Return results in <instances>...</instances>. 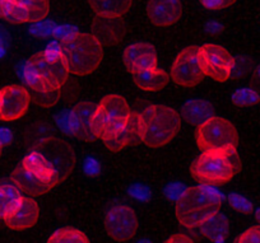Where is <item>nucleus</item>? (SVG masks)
<instances>
[{"label":"nucleus","instance_id":"nucleus-10","mask_svg":"<svg viewBox=\"0 0 260 243\" xmlns=\"http://www.w3.org/2000/svg\"><path fill=\"white\" fill-rule=\"evenodd\" d=\"M198 61L204 75L224 83L231 78L236 61L231 52L214 44L198 47Z\"/></svg>","mask_w":260,"mask_h":243},{"label":"nucleus","instance_id":"nucleus-7","mask_svg":"<svg viewBox=\"0 0 260 243\" xmlns=\"http://www.w3.org/2000/svg\"><path fill=\"white\" fill-rule=\"evenodd\" d=\"M130 114L132 111L124 97L120 94L104 97L92 116L91 126L96 139L106 142L116 136L126 125Z\"/></svg>","mask_w":260,"mask_h":243},{"label":"nucleus","instance_id":"nucleus-11","mask_svg":"<svg viewBox=\"0 0 260 243\" xmlns=\"http://www.w3.org/2000/svg\"><path fill=\"white\" fill-rule=\"evenodd\" d=\"M49 0H4L2 18L9 23H36L49 16Z\"/></svg>","mask_w":260,"mask_h":243},{"label":"nucleus","instance_id":"nucleus-9","mask_svg":"<svg viewBox=\"0 0 260 243\" xmlns=\"http://www.w3.org/2000/svg\"><path fill=\"white\" fill-rule=\"evenodd\" d=\"M35 150L42 155L47 166L56 176L59 184L72 173L76 166V154L73 148L61 139L54 136L46 137L35 148Z\"/></svg>","mask_w":260,"mask_h":243},{"label":"nucleus","instance_id":"nucleus-13","mask_svg":"<svg viewBox=\"0 0 260 243\" xmlns=\"http://www.w3.org/2000/svg\"><path fill=\"white\" fill-rule=\"evenodd\" d=\"M170 78L177 86L186 88L198 86L203 82L204 74L198 61V47L189 46L177 55L172 64Z\"/></svg>","mask_w":260,"mask_h":243},{"label":"nucleus","instance_id":"nucleus-26","mask_svg":"<svg viewBox=\"0 0 260 243\" xmlns=\"http://www.w3.org/2000/svg\"><path fill=\"white\" fill-rule=\"evenodd\" d=\"M47 243H89V239L82 230L65 227L52 233Z\"/></svg>","mask_w":260,"mask_h":243},{"label":"nucleus","instance_id":"nucleus-41","mask_svg":"<svg viewBox=\"0 0 260 243\" xmlns=\"http://www.w3.org/2000/svg\"><path fill=\"white\" fill-rule=\"evenodd\" d=\"M2 148H3V145L0 144V157H2Z\"/></svg>","mask_w":260,"mask_h":243},{"label":"nucleus","instance_id":"nucleus-3","mask_svg":"<svg viewBox=\"0 0 260 243\" xmlns=\"http://www.w3.org/2000/svg\"><path fill=\"white\" fill-rule=\"evenodd\" d=\"M223 196L213 186L199 185L185 189L176 200V218L182 227L197 228L219 212Z\"/></svg>","mask_w":260,"mask_h":243},{"label":"nucleus","instance_id":"nucleus-22","mask_svg":"<svg viewBox=\"0 0 260 243\" xmlns=\"http://www.w3.org/2000/svg\"><path fill=\"white\" fill-rule=\"evenodd\" d=\"M214 116L213 106L204 99H191L187 101L181 109V117L189 124L199 126Z\"/></svg>","mask_w":260,"mask_h":243},{"label":"nucleus","instance_id":"nucleus-18","mask_svg":"<svg viewBox=\"0 0 260 243\" xmlns=\"http://www.w3.org/2000/svg\"><path fill=\"white\" fill-rule=\"evenodd\" d=\"M92 34L100 40L102 45H115L124 37L126 23L121 18H106L96 16L92 22Z\"/></svg>","mask_w":260,"mask_h":243},{"label":"nucleus","instance_id":"nucleus-32","mask_svg":"<svg viewBox=\"0 0 260 243\" xmlns=\"http://www.w3.org/2000/svg\"><path fill=\"white\" fill-rule=\"evenodd\" d=\"M130 194L133 195L137 200L146 201V200H148L151 197V190L147 186H143V185H134L130 189Z\"/></svg>","mask_w":260,"mask_h":243},{"label":"nucleus","instance_id":"nucleus-38","mask_svg":"<svg viewBox=\"0 0 260 243\" xmlns=\"http://www.w3.org/2000/svg\"><path fill=\"white\" fill-rule=\"evenodd\" d=\"M255 218H256L257 223H259V224H260V210H257L256 214H255Z\"/></svg>","mask_w":260,"mask_h":243},{"label":"nucleus","instance_id":"nucleus-34","mask_svg":"<svg viewBox=\"0 0 260 243\" xmlns=\"http://www.w3.org/2000/svg\"><path fill=\"white\" fill-rule=\"evenodd\" d=\"M185 191V189L182 186H180L179 184H175V185H171V186H169L167 187V195L169 194H171L172 192V195H170V196L171 197H176V199H179L180 196H181V194L182 192Z\"/></svg>","mask_w":260,"mask_h":243},{"label":"nucleus","instance_id":"nucleus-16","mask_svg":"<svg viewBox=\"0 0 260 243\" xmlns=\"http://www.w3.org/2000/svg\"><path fill=\"white\" fill-rule=\"evenodd\" d=\"M122 61L132 74L157 67V52L148 42H136L124 50Z\"/></svg>","mask_w":260,"mask_h":243},{"label":"nucleus","instance_id":"nucleus-33","mask_svg":"<svg viewBox=\"0 0 260 243\" xmlns=\"http://www.w3.org/2000/svg\"><path fill=\"white\" fill-rule=\"evenodd\" d=\"M164 243H194V240H192L189 235L176 233V234H172L171 237L167 238Z\"/></svg>","mask_w":260,"mask_h":243},{"label":"nucleus","instance_id":"nucleus-39","mask_svg":"<svg viewBox=\"0 0 260 243\" xmlns=\"http://www.w3.org/2000/svg\"><path fill=\"white\" fill-rule=\"evenodd\" d=\"M4 0H0V18H2V7H3Z\"/></svg>","mask_w":260,"mask_h":243},{"label":"nucleus","instance_id":"nucleus-31","mask_svg":"<svg viewBox=\"0 0 260 243\" xmlns=\"http://www.w3.org/2000/svg\"><path fill=\"white\" fill-rule=\"evenodd\" d=\"M202 6L209 11H221V9L227 8L232 6L236 0H199Z\"/></svg>","mask_w":260,"mask_h":243},{"label":"nucleus","instance_id":"nucleus-12","mask_svg":"<svg viewBox=\"0 0 260 243\" xmlns=\"http://www.w3.org/2000/svg\"><path fill=\"white\" fill-rule=\"evenodd\" d=\"M138 218L127 205H114L105 217V229L117 242L129 240L138 232Z\"/></svg>","mask_w":260,"mask_h":243},{"label":"nucleus","instance_id":"nucleus-40","mask_svg":"<svg viewBox=\"0 0 260 243\" xmlns=\"http://www.w3.org/2000/svg\"><path fill=\"white\" fill-rule=\"evenodd\" d=\"M138 243H151V242H148V240H141V242H138Z\"/></svg>","mask_w":260,"mask_h":243},{"label":"nucleus","instance_id":"nucleus-21","mask_svg":"<svg viewBox=\"0 0 260 243\" xmlns=\"http://www.w3.org/2000/svg\"><path fill=\"white\" fill-rule=\"evenodd\" d=\"M133 75V80L136 86L144 92H157L167 86L170 82V74L165 70L153 67V69L143 70L136 73Z\"/></svg>","mask_w":260,"mask_h":243},{"label":"nucleus","instance_id":"nucleus-5","mask_svg":"<svg viewBox=\"0 0 260 243\" xmlns=\"http://www.w3.org/2000/svg\"><path fill=\"white\" fill-rule=\"evenodd\" d=\"M141 142L151 148H159L171 142L181 129V116L175 109L151 105L141 114Z\"/></svg>","mask_w":260,"mask_h":243},{"label":"nucleus","instance_id":"nucleus-15","mask_svg":"<svg viewBox=\"0 0 260 243\" xmlns=\"http://www.w3.org/2000/svg\"><path fill=\"white\" fill-rule=\"evenodd\" d=\"M31 101V93L24 87H4L0 89V120L6 122L19 120L28 111Z\"/></svg>","mask_w":260,"mask_h":243},{"label":"nucleus","instance_id":"nucleus-36","mask_svg":"<svg viewBox=\"0 0 260 243\" xmlns=\"http://www.w3.org/2000/svg\"><path fill=\"white\" fill-rule=\"evenodd\" d=\"M12 139V132L8 129H0V144H8Z\"/></svg>","mask_w":260,"mask_h":243},{"label":"nucleus","instance_id":"nucleus-2","mask_svg":"<svg viewBox=\"0 0 260 243\" xmlns=\"http://www.w3.org/2000/svg\"><path fill=\"white\" fill-rule=\"evenodd\" d=\"M241 169L237 148L207 150L190 166V173L197 182L207 186H222L231 181Z\"/></svg>","mask_w":260,"mask_h":243},{"label":"nucleus","instance_id":"nucleus-17","mask_svg":"<svg viewBox=\"0 0 260 243\" xmlns=\"http://www.w3.org/2000/svg\"><path fill=\"white\" fill-rule=\"evenodd\" d=\"M148 19L157 27H170L177 23L182 16L180 0H148Z\"/></svg>","mask_w":260,"mask_h":243},{"label":"nucleus","instance_id":"nucleus-35","mask_svg":"<svg viewBox=\"0 0 260 243\" xmlns=\"http://www.w3.org/2000/svg\"><path fill=\"white\" fill-rule=\"evenodd\" d=\"M252 86H254V91L259 94L260 97V62L254 70V77H252Z\"/></svg>","mask_w":260,"mask_h":243},{"label":"nucleus","instance_id":"nucleus-25","mask_svg":"<svg viewBox=\"0 0 260 243\" xmlns=\"http://www.w3.org/2000/svg\"><path fill=\"white\" fill-rule=\"evenodd\" d=\"M23 195L13 184L0 185V220L11 217L21 204Z\"/></svg>","mask_w":260,"mask_h":243},{"label":"nucleus","instance_id":"nucleus-1","mask_svg":"<svg viewBox=\"0 0 260 243\" xmlns=\"http://www.w3.org/2000/svg\"><path fill=\"white\" fill-rule=\"evenodd\" d=\"M69 69L57 49H47L32 55L24 65L23 78L27 86L36 93L61 92L69 79Z\"/></svg>","mask_w":260,"mask_h":243},{"label":"nucleus","instance_id":"nucleus-23","mask_svg":"<svg viewBox=\"0 0 260 243\" xmlns=\"http://www.w3.org/2000/svg\"><path fill=\"white\" fill-rule=\"evenodd\" d=\"M88 4L96 16L121 18L127 11H130L133 0H88Z\"/></svg>","mask_w":260,"mask_h":243},{"label":"nucleus","instance_id":"nucleus-28","mask_svg":"<svg viewBox=\"0 0 260 243\" xmlns=\"http://www.w3.org/2000/svg\"><path fill=\"white\" fill-rule=\"evenodd\" d=\"M229 202L235 210L240 213H244V214H249L252 212V204L246 199V197L241 196L239 194H231L229 195Z\"/></svg>","mask_w":260,"mask_h":243},{"label":"nucleus","instance_id":"nucleus-6","mask_svg":"<svg viewBox=\"0 0 260 243\" xmlns=\"http://www.w3.org/2000/svg\"><path fill=\"white\" fill-rule=\"evenodd\" d=\"M11 180L22 192L31 196H41L59 184L42 155L35 149L21 160Z\"/></svg>","mask_w":260,"mask_h":243},{"label":"nucleus","instance_id":"nucleus-4","mask_svg":"<svg viewBox=\"0 0 260 243\" xmlns=\"http://www.w3.org/2000/svg\"><path fill=\"white\" fill-rule=\"evenodd\" d=\"M59 50L69 73L81 77L96 72L104 57V45L96 36L84 32L65 36L60 42Z\"/></svg>","mask_w":260,"mask_h":243},{"label":"nucleus","instance_id":"nucleus-27","mask_svg":"<svg viewBox=\"0 0 260 243\" xmlns=\"http://www.w3.org/2000/svg\"><path fill=\"white\" fill-rule=\"evenodd\" d=\"M232 102L235 106L249 107L259 103L260 97L252 88H242L232 94Z\"/></svg>","mask_w":260,"mask_h":243},{"label":"nucleus","instance_id":"nucleus-30","mask_svg":"<svg viewBox=\"0 0 260 243\" xmlns=\"http://www.w3.org/2000/svg\"><path fill=\"white\" fill-rule=\"evenodd\" d=\"M234 243H260V224L245 230L236 238Z\"/></svg>","mask_w":260,"mask_h":243},{"label":"nucleus","instance_id":"nucleus-24","mask_svg":"<svg viewBox=\"0 0 260 243\" xmlns=\"http://www.w3.org/2000/svg\"><path fill=\"white\" fill-rule=\"evenodd\" d=\"M201 233L212 242H222L230 233L229 219L221 213H216L199 225Z\"/></svg>","mask_w":260,"mask_h":243},{"label":"nucleus","instance_id":"nucleus-37","mask_svg":"<svg viewBox=\"0 0 260 243\" xmlns=\"http://www.w3.org/2000/svg\"><path fill=\"white\" fill-rule=\"evenodd\" d=\"M7 52V46H6V42H4L3 37L0 36V59L6 55Z\"/></svg>","mask_w":260,"mask_h":243},{"label":"nucleus","instance_id":"nucleus-19","mask_svg":"<svg viewBox=\"0 0 260 243\" xmlns=\"http://www.w3.org/2000/svg\"><path fill=\"white\" fill-rule=\"evenodd\" d=\"M141 132H142V122H141V114L133 112L130 114L129 120L124 129L119 132L112 139L106 140L105 145L110 152H120L130 145H136L141 142Z\"/></svg>","mask_w":260,"mask_h":243},{"label":"nucleus","instance_id":"nucleus-8","mask_svg":"<svg viewBox=\"0 0 260 243\" xmlns=\"http://www.w3.org/2000/svg\"><path fill=\"white\" fill-rule=\"evenodd\" d=\"M195 140L202 152L227 149L237 148L239 134L236 127L229 120L212 116L199 125L195 132Z\"/></svg>","mask_w":260,"mask_h":243},{"label":"nucleus","instance_id":"nucleus-20","mask_svg":"<svg viewBox=\"0 0 260 243\" xmlns=\"http://www.w3.org/2000/svg\"><path fill=\"white\" fill-rule=\"evenodd\" d=\"M40 218V206L34 199L23 196L16 212L4 220L7 227L13 230H24L34 227Z\"/></svg>","mask_w":260,"mask_h":243},{"label":"nucleus","instance_id":"nucleus-29","mask_svg":"<svg viewBox=\"0 0 260 243\" xmlns=\"http://www.w3.org/2000/svg\"><path fill=\"white\" fill-rule=\"evenodd\" d=\"M60 93L61 92H54V93H36V92H34V96L31 97L39 106L51 107L59 101Z\"/></svg>","mask_w":260,"mask_h":243},{"label":"nucleus","instance_id":"nucleus-14","mask_svg":"<svg viewBox=\"0 0 260 243\" xmlns=\"http://www.w3.org/2000/svg\"><path fill=\"white\" fill-rule=\"evenodd\" d=\"M97 105L92 102H79L73 109L71 110L68 115H65L61 119L62 130L67 134H71L73 136L79 137L86 142H94L93 131H92V116L96 111Z\"/></svg>","mask_w":260,"mask_h":243}]
</instances>
